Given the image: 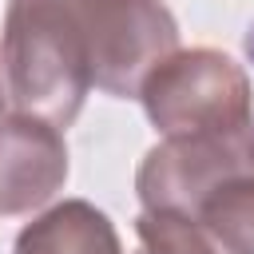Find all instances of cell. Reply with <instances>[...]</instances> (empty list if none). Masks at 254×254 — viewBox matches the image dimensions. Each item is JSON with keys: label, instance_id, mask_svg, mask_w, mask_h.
<instances>
[{"label": "cell", "instance_id": "obj_5", "mask_svg": "<svg viewBox=\"0 0 254 254\" xmlns=\"http://www.w3.org/2000/svg\"><path fill=\"white\" fill-rule=\"evenodd\" d=\"M12 254H123V242L99 206L87 198H64L16 234Z\"/></svg>", "mask_w": 254, "mask_h": 254}, {"label": "cell", "instance_id": "obj_8", "mask_svg": "<svg viewBox=\"0 0 254 254\" xmlns=\"http://www.w3.org/2000/svg\"><path fill=\"white\" fill-rule=\"evenodd\" d=\"M4 107H8V91H4V67H0V115H4Z\"/></svg>", "mask_w": 254, "mask_h": 254}, {"label": "cell", "instance_id": "obj_9", "mask_svg": "<svg viewBox=\"0 0 254 254\" xmlns=\"http://www.w3.org/2000/svg\"><path fill=\"white\" fill-rule=\"evenodd\" d=\"M139 254H147V250H143V246H139Z\"/></svg>", "mask_w": 254, "mask_h": 254}, {"label": "cell", "instance_id": "obj_4", "mask_svg": "<svg viewBox=\"0 0 254 254\" xmlns=\"http://www.w3.org/2000/svg\"><path fill=\"white\" fill-rule=\"evenodd\" d=\"M67 183L64 131L36 115H0V214H32Z\"/></svg>", "mask_w": 254, "mask_h": 254}, {"label": "cell", "instance_id": "obj_2", "mask_svg": "<svg viewBox=\"0 0 254 254\" xmlns=\"http://www.w3.org/2000/svg\"><path fill=\"white\" fill-rule=\"evenodd\" d=\"M139 99L163 139L234 135L254 123L250 75L218 48H187L167 56L147 75Z\"/></svg>", "mask_w": 254, "mask_h": 254}, {"label": "cell", "instance_id": "obj_6", "mask_svg": "<svg viewBox=\"0 0 254 254\" xmlns=\"http://www.w3.org/2000/svg\"><path fill=\"white\" fill-rule=\"evenodd\" d=\"M190 218L222 254H254V175H238L210 190Z\"/></svg>", "mask_w": 254, "mask_h": 254}, {"label": "cell", "instance_id": "obj_1", "mask_svg": "<svg viewBox=\"0 0 254 254\" xmlns=\"http://www.w3.org/2000/svg\"><path fill=\"white\" fill-rule=\"evenodd\" d=\"M95 0H8L0 67L8 107L71 127L91 83Z\"/></svg>", "mask_w": 254, "mask_h": 254}, {"label": "cell", "instance_id": "obj_7", "mask_svg": "<svg viewBox=\"0 0 254 254\" xmlns=\"http://www.w3.org/2000/svg\"><path fill=\"white\" fill-rule=\"evenodd\" d=\"M135 234L147 254H222L194 218L171 210H143L135 218Z\"/></svg>", "mask_w": 254, "mask_h": 254}, {"label": "cell", "instance_id": "obj_3", "mask_svg": "<svg viewBox=\"0 0 254 254\" xmlns=\"http://www.w3.org/2000/svg\"><path fill=\"white\" fill-rule=\"evenodd\" d=\"M238 175H254V123L234 135L163 139L143 155L135 171V194L143 210H171L190 218L210 190Z\"/></svg>", "mask_w": 254, "mask_h": 254}]
</instances>
